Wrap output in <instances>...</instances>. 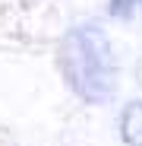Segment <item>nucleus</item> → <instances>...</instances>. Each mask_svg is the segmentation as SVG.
<instances>
[{"label":"nucleus","mask_w":142,"mask_h":146,"mask_svg":"<svg viewBox=\"0 0 142 146\" xmlns=\"http://www.w3.org/2000/svg\"><path fill=\"white\" fill-rule=\"evenodd\" d=\"M120 137L126 146H142V102H130L120 114Z\"/></svg>","instance_id":"f03ea898"},{"label":"nucleus","mask_w":142,"mask_h":146,"mask_svg":"<svg viewBox=\"0 0 142 146\" xmlns=\"http://www.w3.org/2000/svg\"><path fill=\"white\" fill-rule=\"evenodd\" d=\"M60 73L82 102H107L117 92L114 44L98 26L69 29L60 41Z\"/></svg>","instance_id":"f257e3e1"},{"label":"nucleus","mask_w":142,"mask_h":146,"mask_svg":"<svg viewBox=\"0 0 142 146\" xmlns=\"http://www.w3.org/2000/svg\"><path fill=\"white\" fill-rule=\"evenodd\" d=\"M133 3H142V0H111V13H120V16H123Z\"/></svg>","instance_id":"7ed1b4c3"}]
</instances>
